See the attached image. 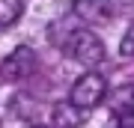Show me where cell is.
<instances>
[{
	"mask_svg": "<svg viewBox=\"0 0 134 128\" xmlns=\"http://www.w3.org/2000/svg\"><path fill=\"white\" fill-rule=\"evenodd\" d=\"M66 51L69 57L81 66H98L104 60V42L92 33V30H75L66 42Z\"/></svg>",
	"mask_w": 134,
	"mask_h": 128,
	"instance_id": "2",
	"label": "cell"
},
{
	"mask_svg": "<svg viewBox=\"0 0 134 128\" xmlns=\"http://www.w3.org/2000/svg\"><path fill=\"white\" fill-rule=\"evenodd\" d=\"M122 57H134V30H128V36L122 39V48H119Z\"/></svg>",
	"mask_w": 134,
	"mask_h": 128,
	"instance_id": "9",
	"label": "cell"
},
{
	"mask_svg": "<svg viewBox=\"0 0 134 128\" xmlns=\"http://www.w3.org/2000/svg\"><path fill=\"white\" fill-rule=\"evenodd\" d=\"M33 128H45V125H33Z\"/></svg>",
	"mask_w": 134,
	"mask_h": 128,
	"instance_id": "10",
	"label": "cell"
},
{
	"mask_svg": "<svg viewBox=\"0 0 134 128\" xmlns=\"http://www.w3.org/2000/svg\"><path fill=\"white\" fill-rule=\"evenodd\" d=\"M134 104V86H119V92H116V101H113V113L122 107H131Z\"/></svg>",
	"mask_w": 134,
	"mask_h": 128,
	"instance_id": "7",
	"label": "cell"
},
{
	"mask_svg": "<svg viewBox=\"0 0 134 128\" xmlns=\"http://www.w3.org/2000/svg\"><path fill=\"white\" fill-rule=\"evenodd\" d=\"M24 12V0H0V27H12Z\"/></svg>",
	"mask_w": 134,
	"mask_h": 128,
	"instance_id": "6",
	"label": "cell"
},
{
	"mask_svg": "<svg viewBox=\"0 0 134 128\" xmlns=\"http://www.w3.org/2000/svg\"><path fill=\"white\" fill-rule=\"evenodd\" d=\"M51 116H54V125H57V128H81V125H83V110L75 107L72 101L57 104Z\"/></svg>",
	"mask_w": 134,
	"mask_h": 128,
	"instance_id": "5",
	"label": "cell"
},
{
	"mask_svg": "<svg viewBox=\"0 0 134 128\" xmlns=\"http://www.w3.org/2000/svg\"><path fill=\"white\" fill-rule=\"evenodd\" d=\"M75 15H81L86 24H101L113 15V9L107 6V0H75Z\"/></svg>",
	"mask_w": 134,
	"mask_h": 128,
	"instance_id": "4",
	"label": "cell"
},
{
	"mask_svg": "<svg viewBox=\"0 0 134 128\" xmlns=\"http://www.w3.org/2000/svg\"><path fill=\"white\" fill-rule=\"evenodd\" d=\"M0 71H3V81H9V84H18V81H24V77H30L36 71V54H33V48L18 45L9 57L3 60Z\"/></svg>",
	"mask_w": 134,
	"mask_h": 128,
	"instance_id": "3",
	"label": "cell"
},
{
	"mask_svg": "<svg viewBox=\"0 0 134 128\" xmlns=\"http://www.w3.org/2000/svg\"><path fill=\"white\" fill-rule=\"evenodd\" d=\"M107 98V81L98 75V71H86L72 84V92H69V101L81 110H92L98 107L101 101Z\"/></svg>",
	"mask_w": 134,
	"mask_h": 128,
	"instance_id": "1",
	"label": "cell"
},
{
	"mask_svg": "<svg viewBox=\"0 0 134 128\" xmlns=\"http://www.w3.org/2000/svg\"><path fill=\"white\" fill-rule=\"evenodd\" d=\"M116 128H134V104L131 107H122V110H116Z\"/></svg>",
	"mask_w": 134,
	"mask_h": 128,
	"instance_id": "8",
	"label": "cell"
}]
</instances>
